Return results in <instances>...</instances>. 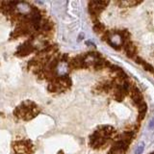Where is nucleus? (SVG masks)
<instances>
[{
	"label": "nucleus",
	"mask_w": 154,
	"mask_h": 154,
	"mask_svg": "<svg viewBox=\"0 0 154 154\" xmlns=\"http://www.w3.org/2000/svg\"><path fill=\"white\" fill-rule=\"evenodd\" d=\"M94 30L97 34H103L105 32V27L102 23H100L98 21H95L94 24Z\"/></svg>",
	"instance_id": "4"
},
{
	"label": "nucleus",
	"mask_w": 154,
	"mask_h": 154,
	"mask_svg": "<svg viewBox=\"0 0 154 154\" xmlns=\"http://www.w3.org/2000/svg\"><path fill=\"white\" fill-rule=\"evenodd\" d=\"M122 45H123V49H124L125 53H126L129 58H135V57H136L137 49H136V46H135L131 42V41L129 40V41L124 42L122 43Z\"/></svg>",
	"instance_id": "3"
},
{
	"label": "nucleus",
	"mask_w": 154,
	"mask_h": 154,
	"mask_svg": "<svg viewBox=\"0 0 154 154\" xmlns=\"http://www.w3.org/2000/svg\"><path fill=\"white\" fill-rule=\"evenodd\" d=\"M33 51H34V46L31 45V41L29 40L18 47V49L17 51V56H27Z\"/></svg>",
	"instance_id": "2"
},
{
	"label": "nucleus",
	"mask_w": 154,
	"mask_h": 154,
	"mask_svg": "<svg viewBox=\"0 0 154 154\" xmlns=\"http://www.w3.org/2000/svg\"><path fill=\"white\" fill-rule=\"evenodd\" d=\"M40 113V108L33 101L26 100L22 102L14 111V115L18 119H22L24 120H30L35 118Z\"/></svg>",
	"instance_id": "1"
}]
</instances>
